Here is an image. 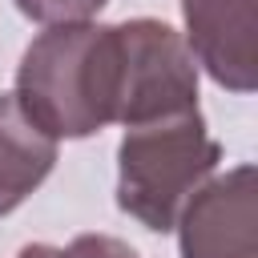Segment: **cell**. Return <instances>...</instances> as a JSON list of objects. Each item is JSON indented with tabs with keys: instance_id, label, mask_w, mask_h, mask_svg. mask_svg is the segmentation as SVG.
<instances>
[{
	"instance_id": "obj_1",
	"label": "cell",
	"mask_w": 258,
	"mask_h": 258,
	"mask_svg": "<svg viewBox=\"0 0 258 258\" xmlns=\"http://www.w3.org/2000/svg\"><path fill=\"white\" fill-rule=\"evenodd\" d=\"M24 117L52 141L93 137L121 125L125 36L121 24H60L40 32L16 69Z\"/></svg>"
},
{
	"instance_id": "obj_2",
	"label": "cell",
	"mask_w": 258,
	"mask_h": 258,
	"mask_svg": "<svg viewBox=\"0 0 258 258\" xmlns=\"http://www.w3.org/2000/svg\"><path fill=\"white\" fill-rule=\"evenodd\" d=\"M218 161L222 145L210 137L202 109L129 125L117 145V206L145 230L165 234Z\"/></svg>"
},
{
	"instance_id": "obj_3",
	"label": "cell",
	"mask_w": 258,
	"mask_h": 258,
	"mask_svg": "<svg viewBox=\"0 0 258 258\" xmlns=\"http://www.w3.org/2000/svg\"><path fill=\"white\" fill-rule=\"evenodd\" d=\"M125 36V105L121 125H141L198 109V64L177 28L153 16L121 20Z\"/></svg>"
},
{
	"instance_id": "obj_4",
	"label": "cell",
	"mask_w": 258,
	"mask_h": 258,
	"mask_svg": "<svg viewBox=\"0 0 258 258\" xmlns=\"http://www.w3.org/2000/svg\"><path fill=\"white\" fill-rule=\"evenodd\" d=\"M181 258H258V173L234 165L198 185L177 214Z\"/></svg>"
},
{
	"instance_id": "obj_5",
	"label": "cell",
	"mask_w": 258,
	"mask_h": 258,
	"mask_svg": "<svg viewBox=\"0 0 258 258\" xmlns=\"http://www.w3.org/2000/svg\"><path fill=\"white\" fill-rule=\"evenodd\" d=\"M185 48L222 89L250 93L258 81L254 0H181Z\"/></svg>"
},
{
	"instance_id": "obj_6",
	"label": "cell",
	"mask_w": 258,
	"mask_h": 258,
	"mask_svg": "<svg viewBox=\"0 0 258 258\" xmlns=\"http://www.w3.org/2000/svg\"><path fill=\"white\" fill-rule=\"evenodd\" d=\"M56 165V141L40 133L12 93H0V218L12 214Z\"/></svg>"
},
{
	"instance_id": "obj_7",
	"label": "cell",
	"mask_w": 258,
	"mask_h": 258,
	"mask_svg": "<svg viewBox=\"0 0 258 258\" xmlns=\"http://www.w3.org/2000/svg\"><path fill=\"white\" fill-rule=\"evenodd\" d=\"M16 258H137V250L113 234H77L73 242L64 246H52V242H32L24 246Z\"/></svg>"
},
{
	"instance_id": "obj_8",
	"label": "cell",
	"mask_w": 258,
	"mask_h": 258,
	"mask_svg": "<svg viewBox=\"0 0 258 258\" xmlns=\"http://www.w3.org/2000/svg\"><path fill=\"white\" fill-rule=\"evenodd\" d=\"M20 8V16L44 24V28H60V24H89L109 0H12Z\"/></svg>"
}]
</instances>
